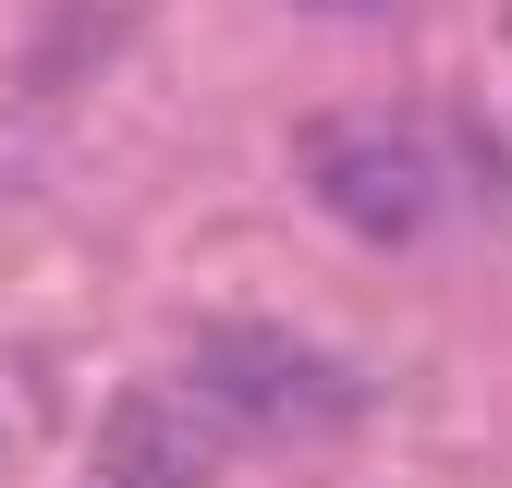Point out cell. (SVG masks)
I'll return each instance as SVG.
<instances>
[{
    "label": "cell",
    "mask_w": 512,
    "mask_h": 488,
    "mask_svg": "<svg viewBox=\"0 0 512 488\" xmlns=\"http://www.w3.org/2000/svg\"><path fill=\"white\" fill-rule=\"evenodd\" d=\"M293 159H305V196L366 244H415L439 220V159L403 110H330V122H305Z\"/></svg>",
    "instance_id": "obj_1"
},
{
    "label": "cell",
    "mask_w": 512,
    "mask_h": 488,
    "mask_svg": "<svg viewBox=\"0 0 512 488\" xmlns=\"http://www.w3.org/2000/svg\"><path fill=\"white\" fill-rule=\"evenodd\" d=\"M196 391L220 427H256V440H305V427H342L354 415V379L330 354H305L293 330H208L196 342Z\"/></svg>",
    "instance_id": "obj_2"
},
{
    "label": "cell",
    "mask_w": 512,
    "mask_h": 488,
    "mask_svg": "<svg viewBox=\"0 0 512 488\" xmlns=\"http://www.w3.org/2000/svg\"><path fill=\"white\" fill-rule=\"evenodd\" d=\"M98 488H208V427L183 415V391H135L98 427Z\"/></svg>",
    "instance_id": "obj_3"
},
{
    "label": "cell",
    "mask_w": 512,
    "mask_h": 488,
    "mask_svg": "<svg viewBox=\"0 0 512 488\" xmlns=\"http://www.w3.org/2000/svg\"><path fill=\"white\" fill-rule=\"evenodd\" d=\"M317 13H378V0H317Z\"/></svg>",
    "instance_id": "obj_4"
},
{
    "label": "cell",
    "mask_w": 512,
    "mask_h": 488,
    "mask_svg": "<svg viewBox=\"0 0 512 488\" xmlns=\"http://www.w3.org/2000/svg\"><path fill=\"white\" fill-rule=\"evenodd\" d=\"M500 37H512V0H500Z\"/></svg>",
    "instance_id": "obj_5"
}]
</instances>
